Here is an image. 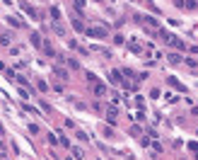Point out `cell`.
I'll use <instances>...</instances> for the list:
<instances>
[{"label":"cell","mask_w":198,"mask_h":160,"mask_svg":"<svg viewBox=\"0 0 198 160\" xmlns=\"http://www.w3.org/2000/svg\"><path fill=\"white\" fill-rule=\"evenodd\" d=\"M85 32H87V37H92V39H106L109 37L106 27H90V29H85Z\"/></svg>","instance_id":"1"},{"label":"cell","mask_w":198,"mask_h":160,"mask_svg":"<svg viewBox=\"0 0 198 160\" xmlns=\"http://www.w3.org/2000/svg\"><path fill=\"white\" fill-rule=\"evenodd\" d=\"M70 19H72V27L77 29V32H85V22H82L80 12H70Z\"/></svg>","instance_id":"2"},{"label":"cell","mask_w":198,"mask_h":160,"mask_svg":"<svg viewBox=\"0 0 198 160\" xmlns=\"http://www.w3.org/2000/svg\"><path fill=\"white\" fill-rule=\"evenodd\" d=\"M92 92L97 95V97H104V95H106V85L104 83H99V80H92Z\"/></svg>","instance_id":"3"},{"label":"cell","mask_w":198,"mask_h":160,"mask_svg":"<svg viewBox=\"0 0 198 160\" xmlns=\"http://www.w3.org/2000/svg\"><path fill=\"white\" fill-rule=\"evenodd\" d=\"M53 75L58 78V80H63V83H65V80H70V73H68L63 66H53Z\"/></svg>","instance_id":"4"},{"label":"cell","mask_w":198,"mask_h":160,"mask_svg":"<svg viewBox=\"0 0 198 160\" xmlns=\"http://www.w3.org/2000/svg\"><path fill=\"white\" fill-rule=\"evenodd\" d=\"M167 83H169L171 87H176V90H179V92H186V90H189V87H186V85H184V83H179V80H176V78H167Z\"/></svg>","instance_id":"5"},{"label":"cell","mask_w":198,"mask_h":160,"mask_svg":"<svg viewBox=\"0 0 198 160\" xmlns=\"http://www.w3.org/2000/svg\"><path fill=\"white\" fill-rule=\"evenodd\" d=\"M169 46H174V49H179V51H184V49H186V44H184V41H181V39L174 34V37L169 39Z\"/></svg>","instance_id":"6"},{"label":"cell","mask_w":198,"mask_h":160,"mask_svg":"<svg viewBox=\"0 0 198 160\" xmlns=\"http://www.w3.org/2000/svg\"><path fill=\"white\" fill-rule=\"evenodd\" d=\"M109 80H111L114 85H121V83H123V78H121V70H111V73H109Z\"/></svg>","instance_id":"7"},{"label":"cell","mask_w":198,"mask_h":160,"mask_svg":"<svg viewBox=\"0 0 198 160\" xmlns=\"http://www.w3.org/2000/svg\"><path fill=\"white\" fill-rule=\"evenodd\" d=\"M22 8H24V12H27V15H29V17H39V12H36V10L34 8H29V5H27V3H22Z\"/></svg>","instance_id":"8"},{"label":"cell","mask_w":198,"mask_h":160,"mask_svg":"<svg viewBox=\"0 0 198 160\" xmlns=\"http://www.w3.org/2000/svg\"><path fill=\"white\" fill-rule=\"evenodd\" d=\"M10 41H12V37H10L7 32H5V34H0V46H10Z\"/></svg>","instance_id":"9"},{"label":"cell","mask_w":198,"mask_h":160,"mask_svg":"<svg viewBox=\"0 0 198 160\" xmlns=\"http://www.w3.org/2000/svg\"><path fill=\"white\" fill-rule=\"evenodd\" d=\"M29 41H32V46H41V44H44V41H41V37H39V34H32V37H29Z\"/></svg>","instance_id":"10"},{"label":"cell","mask_w":198,"mask_h":160,"mask_svg":"<svg viewBox=\"0 0 198 160\" xmlns=\"http://www.w3.org/2000/svg\"><path fill=\"white\" fill-rule=\"evenodd\" d=\"M116 107H109V109H106V119H109V121H114V119H116Z\"/></svg>","instance_id":"11"},{"label":"cell","mask_w":198,"mask_h":160,"mask_svg":"<svg viewBox=\"0 0 198 160\" xmlns=\"http://www.w3.org/2000/svg\"><path fill=\"white\" fill-rule=\"evenodd\" d=\"M51 29H53V32L58 34V37H65V27H63V24H53Z\"/></svg>","instance_id":"12"},{"label":"cell","mask_w":198,"mask_h":160,"mask_svg":"<svg viewBox=\"0 0 198 160\" xmlns=\"http://www.w3.org/2000/svg\"><path fill=\"white\" fill-rule=\"evenodd\" d=\"M41 46H44V51H46V54H48V56H56L53 46H51V44H48V41H44V44H41Z\"/></svg>","instance_id":"13"},{"label":"cell","mask_w":198,"mask_h":160,"mask_svg":"<svg viewBox=\"0 0 198 160\" xmlns=\"http://www.w3.org/2000/svg\"><path fill=\"white\" fill-rule=\"evenodd\" d=\"M167 58H169V63H179V61H181L179 54H174V51H169V54H167Z\"/></svg>","instance_id":"14"},{"label":"cell","mask_w":198,"mask_h":160,"mask_svg":"<svg viewBox=\"0 0 198 160\" xmlns=\"http://www.w3.org/2000/svg\"><path fill=\"white\" fill-rule=\"evenodd\" d=\"M10 19V24H12V27H22V22H19V17H7Z\"/></svg>","instance_id":"15"},{"label":"cell","mask_w":198,"mask_h":160,"mask_svg":"<svg viewBox=\"0 0 198 160\" xmlns=\"http://www.w3.org/2000/svg\"><path fill=\"white\" fill-rule=\"evenodd\" d=\"M41 107H44V112H46V114H51V112H53V109H51V104L46 102V100H41Z\"/></svg>","instance_id":"16"},{"label":"cell","mask_w":198,"mask_h":160,"mask_svg":"<svg viewBox=\"0 0 198 160\" xmlns=\"http://www.w3.org/2000/svg\"><path fill=\"white\" fill-rule=\"evenodd\" d=\"M51 17H53V19H61V10H58V8H51Z\"/></svg>","instance_id":"17"},{"label":"cell","mask_w":198,"mask_h":160,"mask_svg":"<svg viewBox=\"0 0 198 160\" xmlns=\"http://www.w3.org/2000/svg\"><path fill=\"white\" fill-rule=\"evenodd\" d=\"M77 138H80V141H85V143L90 141V136H87V133H85V131H77Z\"/></svg>","instance_id":"18"},{"label":"cell","mask_w":198,"mask_h":160,"mask_svg":"<svg viewBox=\"0 0 198 160\" xmlns=\"http://www.w3.org/2000/svg\"><path fill=\"white\" fill-rule=\"evenodd\" d=\"M184 8H186V10H196V0H189V3H184Z\"/></svg>","instance_id":"19"},{"label":"cell","mask_w":198,"mask_h":160,"mask_svg":"<svg viewBox=\"0 0 198 160\" xmlns=\"http://www.w3.org/2000/svg\"><path fill=\"white\" fill-rule=\"evenodd\" d=\"M131 51H135V54H140L143 49H140V44H135V41H133V44H131Z\"/></svg>","instance_id":"20"},{"label":"cell","mask_w":198,"mask_h":160,"mask_svg":"<svg viewBox=\"0 0 198 160\" xmlns=\"http://www.w3.org/2000/svg\"><path fill=\"white\" fill-rule=\"evenodd\" d=\"M36 85H39V90H41V92H46V90H48V85H46L44 80H39V83H36Z\"/></svg>","instance_id":"21"},{"label":"cell","mask_w":198,"mask_h":160,"mask_svg":"<svg viewBox=\"0 0 198 160\" xmlns=\"http://www.w3.org/2000/svg\"><path fill=\"white\" fill-rule=\"evenodd\" d=\"M186 63L191 66V70H196V58H186Z\"/></svg>","instance_id":"22"},{"label":"cell","mask_w":198,"mask_h":160,"mask_svg":"<svg viewBox=\"0 0 198 160\" xmlns=\"http://www.w3.org/2000/svg\"><path fill=\"white\" fill-rule=\"evenodd\" d=\"M68 66H70L72 70H75V68H77V61H75V58H68Z\"/></svg>","instance_id":"23"},{"label":"cell","mask_w":198,"mask_h":160,"mask_svg":"<svg viewBox=\"0 0 198 160\" xmlns=\"http://www.w3.org/2000/svg\"><path fill=\"white\" fill-rule=\"evenodd\" d=\"M104 136H106V138H111V136H114V129H109V126H106V129H104Z\"/></svg>","instance_id":"24"},{"label":"cell","mask_w":198,"mask_h":160,"mask_svg":"<svg viewBox=\"0 0 198 160\" xmlns=\"http://www.w3.org/2000/svg\"><path fill=\"white\" fill-rule=\"evenodd\" d=\"M75 8L82 10V8H85V0H75Z\"/></svg>","instance_id":"25"},{"label":"cell","mask_w":198,"mask_h":160,"mask_svg":"<svg viewBox=\"0 0 198 160\" xmlns=\"http://www.w3.org/2000/svg\"><path fill=\"white\" fill-rule=\"evenodd\" d=\"M94 3H104V0H94Z\"/></svg>","instance_id":"26"}]
</instances>
